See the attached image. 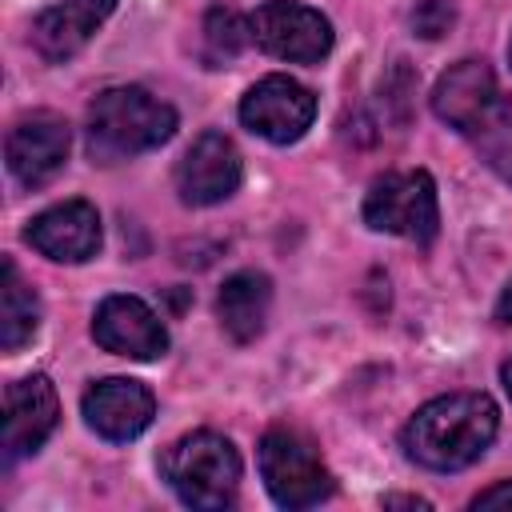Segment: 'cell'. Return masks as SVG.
Listing matches in <instances>:
<instances>
[{
    "instance_id": "cell-1",
    "label": "cell",
    "mask_w": 512,
    "mask_h": 512,
    "mask_svg": "<svg viewBox=\"0 0 512 512\" xmlns=\"http://www.w3.org/2000/svg\"><path fill=\"white\" fill-rule=\"evenodd\" d=\"M496 428L500 412L484 392H452L416 408L400 432V444L416 464L432 472H460L488 452Z\"/></svg>"
},
{
    "instance_id": "cell-2",
    "label": "cell",
    "mask_w": 512,
    "mask_h": 512,
    "mask_svg": "<svg viewBox=\"0 0 512 512\" xmlns=\"http://www.w3.org/2000/svg\"><path fill=\"white\" fill-rule=\"evenodd\" d=\"M176 132V108L136 84L104 88L88 104V152L96 160H124L160 148Z\"/></svg>"
},
{
    "instance_id": "cell-3",
    "label": "cell",
    "mask_w": 512,
    "mask_h": 512,
    "mask_svg": "<svg viewBox=\"0 0 512 512\" xmlns=\"http://www.w3.org/2000/svg\"><path fill=\"white\" fill-rule=\"evenodd\" d=\"M160 476L180 496V504L216 512L236 500L240 484V456L232 440L220 432H188L160 456Z\"/></svg>"
},
{
    "instance_id": "cell-4",
    "label": "cell",
    "mask_w": 512,
    "mask_h": 512,
    "mask_svg": "<svg viewBox=\"0 0 512 512\" xmlns=\"http://www.w3.org/2000/svg\"><path fill=\"white\" fill-rule=\"evenodd\" d=\"M260 476L280 508H312L332 496V472L324 468L316 444L296 428H268L260 436Z\"/></svg>"
},
{
    "instance_id": "cell-5",
    "label": "cell",
    "mask_w": 512,
    "mask_h": 512,
    "mask_svg": "<svg viewBox=\"0 0 512 512\" xmlns=\"http://www.w3.org/2000/svg\"><path fill=\"white\" fill-rule=\"evenodd\" d=\"M364 224L416 244H432L440 232V204H436L432 176L416 168V172H388L372 180L364 196Z\"/></svg>"
},
{
    "instance_id": "cell-6",
    "label": "cell",
    "mask_w": 512,
    "mask_h": 512,
    "mask_svg": "<svg viewBox=\"0 0 512 512\" xmlns=\"http://www.w3.org/2000/svg\"><path fill=\"white\" fill-rule=\"evenodd\" d=\"M252 40L288 64H320L332 52V24L324 12L296 0H268L252 12Z\"/></svg>"
},
{
    "instance_id": "cell-7",
    "label": "cell",
    "mask_w": 512,
    "mask_h": 512,
    "mask_svg": "<svg viewBox=\"0 0 512 512\" xmlns=\"http://www.w3.org/2000/svg\"><path fill=\"white\" fill-rule=\"evenodd\" d=\"M504 104L508 100L500 96V84L484 60L452 64L432 88V112L464 136H476L480 128H488L504 112Z\"/></svg>"
},
{
    "instance_id": "cell-8",
    "label": "cell",
    "mask_w": 512,
    "mask_h": 512,
    "mask_svg": "<svg viewBox=\"0 0 512 512\" xmlns=\"http://www.w3.org/2000/svg\"><path fill=\"white\" fill-rule=\"evenodd\" d=\"M312 116H316V96L304 84H296L292 76H264L240 100L244 128L272 144L300 140L312 128Z\"/></svg>"
},
{
    "instance_id": "cell-9",
    "label": "cell",
    "mask_w": 512,
    "mask_h": 512,
    "mask_svg": "<svg viewBox=\"0 0 512 512\" xmlns=\"http://www.w3.org/2000/svg\"><path fill=\"white\" fill-rule=\"evenodd\" d=\"M244 164L236 144L224 132H204L192 140V148L176 164V192L184 204H220L240 188Z\"/></svg>"
},
{
    "instance_id": "cell-10",
    "label": "cell",
    "mask_w": 512,
    "mask_h": 512,
    "mask_svg": "<svg viewBox=\"0 0 512 512\" xmlns=\"http://www.w3.org/2000/svg\"><path fill=\"white\" fill-rule=\"evenodd\" d=\"M92 336L104 352L128 360H156L168 352V332L160 316L136 296H108L92 316Z\"/></svg>"
},
{
    "instance_id": "cell-11",
    "label": "cell",
    "mask_w": 512,
    "mask_h": 512,
    "mask_svg": "<svg viewBox=\"0 0 512 512\" xmlns=\"http://www.w3.org/2000/svg\"><path fill=\"white\" fill-rule=\"evenodd\" d=\"M24 240L56 264H84L100 252V216L88 200H64L32 216Z\"/></svg>"
},
{
    "instance_id": "cell-12",
    "label": "cell",
    "mask_w": 512,
    "mask_h": 512,
    "mask_svg": "<svg viewBox=\"0 0 512 512\" xmlns=\"http://www.w3.org/2000/svg\"><path fill=\"white\" fill-rule=\"evenodd\" d=\"M68 140H72L68 124L60 116H52V112H32V116L16 120L12 132H8V148H4L8 172L24 188L48 184L68 160Z\"/></svg>"
},
{
    "instance_id": "cell-13",
    "label": "cell",
    "mask_w": 512,
    "mask_h": 512,
    "mask_svg": "<svg viewBox=\"0 0 512 512\" xmlns=\"http://www.w3.org/2000/svg\"><path fill=\"white\" fill-rule=\"evenodd\" d=\"M60 400L48 376H24L12 380L4 392V460L32 456L56 428Z\"/></svg>"
},
{
    "instance_id": "cell-14",
    "label": "cell",
    "mask_w": 512,
    "mask_h": 512,
    "mask_svg": "<svg viewBox=\"0 0 512 512\" xmlns=\"http://www.w3.org/2000/svg\"><path fill=\"white\" fill-rule=\"evenodd\" d=\"M156 400L140 380L108 376L84 392V420L104 440H136L152 424Z\"/></svg>"
},
{
    "instance_id": "cell-15",
    "label": "cell",
    "mask_w": 512,
    "mask_h": 512,
    "mask_svg": "<svg viewBox=\"0 0 512 512\" xmlns=\"http://www.w3.org/2000/svg\"><path fill=\"white\" fill-rule=\"evenodd\" d=\"M268 308H272V280L264 272H236V276L224 280V288L216 296L220 328L236 344H248L264 332Z\"/></svg>"
},
{
    "instance_id": "cell-16",
    "label": "cell",
    "mask_w": 512,
    "mask_h": 512,
    "mask_svg": "<svg viewBox=\"0 0 512 512\" xmlns=\"http://www.w3.org/2000/svg\"><path fill=\"white\" fill-rule=\"evenodd\" d=\"M96 24H100L96 12H88V8H80V4H72V0H64V4L44 8V12L36 16V24H32V44H36V52H40L44 60L60 64V60L76 56V52L88 44V36L96 32Z\"/></svg>"
},
{
    "instance_id": "cell-17",
    "label": "cell",
    "mask_w": 512,
    "mask_h": 512,
    "mask_svg": "<svg viewBox=\"0 0 512 512\" xmlns=\"http://www.w3.org/2000/svg\"><path fill=\"white\" fill-rule=\"evenodd\" d=\"M40 328V300L36 292L20 280L16 264L4 260V284H0V348L16 352L24 348Z\"/></svg>"
},
{
    "instance_id": "cell-18",
    "label": "cell",
    "mask_w": 512,
    "mask_h": 512,
    "mask_svg": "<svg viewBox=\"0 0 512 512\" xmlns=\"http://www.w3.org/2000/svg\"><path fill=\"white\" fill-rule=\"evenodd\" d=\"M252 40V20H244L232 8H208L204 16V60L224 64Z\"/></svg>"
},
{
    "instance_id": "cell-19",
    "label": "cell",
    "mask_w": 512,
    "mask_h": 512,
    "mask_svg": "<svg viewBox=\"0 0 512 512\" xmlns=\"http://www.w3.org/2000/svg\"><path fill=\"white\" fill-rule=\"evenodd\" d=\"M472 140H476V148L484 152V160L512 184V104H504V112H500L488 128H480Z\"/></svg>"
},
{
    "instance_id": "cell-20",
    "label": "cell",
    "mask_w": 512,
    "mask_h": 512,
    "mask_svg": "<svg viewBox=\"0 0 512 512\" xmlns=\"http://www.w3.org/2000/svg\"><path fill=\"white\" fill-rule=\"evenodd\" d=\"M452 8L444 4V0H424L416 12H412V28L420 32V36H440V32H448V24H452Z\"/></svg>"
},
{
    "instance_id": "cell-21",
    "label": "cell",
    "mask_w": 512,
    "mask_h": 512,
    "mask_svg": "<svg viewBox=\"0 0 512 512\" xmlns=\"http://www.w3.org/2000/svg\"><path fill=\"white\" fill-rule=\"evenodd\" d=\"M472 508H512V480H500V484L484 488V492L472 500Z\"/></svg>"
},
{
    "instance_id": "cell-22",
    "label": "cell",
    "mask_w": 512,
    "mask_h": 512,
    "mask_svg": "<svg viewBox=\"0 0 512 512\" xmlns=\"http://www.w3.org/2000/svg\"><path fill=\"white\" fill-rule=\"evenodd\" d=\"M496 320H500V324H512V280L504 284V292H500V300H496Z\"/></svg>"
},
{
    "instance_id": "cell-23",
    "label": "cell",
    "mask_w": 512,
    "mask_h": 512,
    "mask_svg": "<svg viewBox=\"0 0 512 512\" xmlns=\"http://www.w3.org/2000/svg\"><path fill=\"white\" fill-rule=\"evenodd\" d=\"M72 4H80V8H88V12H96L100 20H104V16H108V12L116 8V0H72Z\"/></svg>"
},
{
    "instance_id": "cell-24",
    "label": "cell",
    "mask_w": 512,
    "mask_h": 512,
    "mask_svg": "<svg viewBox=\"0 0 512 512\" xmlns=\"http://www.w3.org/2000/svg\"><path fill=\"white\" fill-rule=\"evenodd\" d=\"M384 504L388 508H428V500H420V496H388Z\"/></svg>"
},
{
    "instance_id": "cell-25",
    "label": "cell",
    "mask_w": 512,
    "mask_h": 512,
    "mask_svg": "<svg viewBox=\"0 0 512 512\" xmlns=\"http://www.w3.org/2000/svg\"><path fill=\"white\" fill-rule=\"evenodd\" d=\"M500 380H504V392H508V396H512V360H508V364H504V368H500Z\"/></svg>"
},
{
    "instance_id": "cell-26",
    "label": "cell",
    "mask_w": 512,
    "mask_h": 512,
    "mask_svg": "<svg viewBox=\"0 0 512 512\" xmlns=\"http://www.w3.org/2000/svg\"><path fill=\"white\" fill-rule=\"evenodd\" d=\"M508 60H512V44H508Z\"/></svg>"
}]
</instances>
